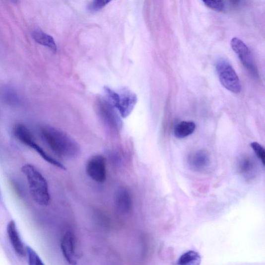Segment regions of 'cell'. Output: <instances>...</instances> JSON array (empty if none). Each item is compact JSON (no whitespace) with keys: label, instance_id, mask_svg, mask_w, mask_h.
<instances>
[{"label":"cell","instance_id":"cell-1","mask_svg":"<svg viewBox=\"0 0 265 265\" xmlns=\"http://www.w3.org/2000/svg\"><path fill=\"white\" fill-rule=\"evenodd\" d=\"M41 136L46 145L60 157L73 159L80 154L78 142L62 130L45 126L41 130Z\"/></svg>","mask_w":265,"mask_h":265},{"label":"cell","instance_id":"cell-2","mask_svg":"<svg viewBox=\"0 0 265 265\" xmlns=\"http://www.w3.org/2000/svg\"><path fill=\"white\" fill-rule=\"evenodd\" d=\"M21 171L27 179L31 198L40 206L48 205L51 202V196L46 180L34 166L26 164Z\"/></svg>","mask_w":265,"mask_h":265},{"label":"cell","instance_id":"cell-3","mask_svg":"<svg viewBox=\"0 0 265 265\" xmlns=\"http://www.w3.org/2000/svg\"><path fill=\"white\" fill-rule=\"evenodd\" d=\"M98 114L105 125L112 131L118 132L122 130L123 122L121 116L116 108L106 99L100 98L96 104Z\"/></svg>","mask_w":265,"mask_h":265},{"label":"cell","instance_id":"cell-4","mask_svg":"<svg viewBox=\"0 0 265 265\" xmlns=\"http://www.w3.org/2000/svg\"><path fill=\"white\" fill-rule=\"evenodd\" d=\"M216 69L222 86L227 90L239 93L242 89L240 81L233 66L226 60L220 59L216 63Z\"/></svg>","mask_w":265,"mask_h":265},{"label":"cell","instance_id":"cell-5","mask_svg":"<svg viewBox=\"0 0 265 265\" xmlns=\"http://www.w3.org/2000/svg\"><path fill=\"white\" fill-rule=\"evenodd\" d=\"M86 173L94 182L103 183L107 177L106 159L101 154L92 156L86 165Z\"/></svg>","mask_w":265,"mask_h":265},{"label":"cell","instance_id":"cell-6","mask_svg":"<svg viewBox=\"0 0 265 265\" xmlns=\"http://www.w3.org/2000/svg\"><path fill=\"white\" fill-rule=\"evenodd\" d=\"M119 93V98L115 106L121 117L126 118L129 117L137 102V95L128 89H123Z\"/></svg>","mask_w":265,"mask_h":265},{"label":"cell","instance_id":"cell-7","mask_svg":"<svg viewBox=\"0 0 265 265\" xmlns=\"http://www.w3.org/2000/svg\"><path fill=\"white\" fill-rule=\"evenodd\" d=\"M19 141L27 146L37 152L47 162L57 167L60 169L66 170V166L48 154L35 140L31 131L24 132L20 136Z\"/></svg>","mask_w":265,"mask_h":265},{"label":"cell","instance_id":"cell-8","mask_svg":"<svg viewBox=\"0 0 265 265\" xmlns=\"http://www.w3.org/2000/svg\"><path fill=\"white\" fill-rule=\"evenodd\" d=\"M231 45L232 49L237 55L244 66L252 74L257 75V70L247 45L243 41L237 38H234L231 40Z\"/></svg>","mask_w":265,"mask_h":265},{"label":"cell","instance_id":"cell-9","mask_svg":"<svg viewBox=\"0 0 265 265\" xmlns=\"http://www.w3.org/2000/svg\"><path fill=\"white\" fill-rule=\"evenodd\" d=\"M64 257L70 265H76L77 258L75 254V237L73 233L67 232L65 235L61 244Z\"/></svg>","mask_w":265,"mask_h":265},{"label":"cell","instance_id":"cell-10","mask_svg":"<svg viewBox=\"0 0 265 265\" xmlns=\"http://www.w3.org/2000/svg\"><path fill=\"white\" fill-rule=\"evenodd\" d=\"M7 232L10 244L16 254L20 257L26 256L27 250L23 245L14 221H11L8 224Z\"/></svg>","mask_w":265,"mask_h":265},{"label":"cell","instance_id":"cell-11","mask_svg":"<svg viewBox=\"0 0 265 265\" xmlns=\"http://www.w3.org/2000/svg\"><path fill=\"white\" fill-rule=\"evenodd\" d=\"M208 153L203 150L196 151L189 155L188 163L192 170L201 171L205 170L210 164Z\"/></svg>","mask_w":265,"mask_h":265},{"label":"cell","instance_id":"cell-12","mask_svg":"<svg viewBox=\"0 0 265 265\" xmlns=\"http://www.w3.org/2000/svg\"><path fill=\"white\" fill-rule=\"evenodd\" d=\"M115 203L117 209L124 213H128L132 209V198L130 191L126 188H119L115 196Z\"/></svg>","mask_w":265,"mask_h":265},{"label":"cell","instance_id":"cell-13","mask_svg":"<svg viewBox=\"0 0 265 265\" xmlns=\"http://www.w3.org/2000/svg\"><path fill=\"white\" fill-rule=\"evenodd\" d=\"M239 172L244 176L251 178L254 177L257 172V165L254 159L249 156H244L238 163Z\"/></svg>","mask_w":265,"mask_h":265},{"label":"cell","instance_id":"cell-14","mask_svg":"<svg viewBox=\"0 0 265 265\" xmlns=\"http://www.w3.org/2000/svg\"><path fill=\"white\" fill-rule=\"evenodd\" d=\"M34 40L39 44L50 48L54 53L57 51V46L52 36L40 31H36L33 33Z\"/></svg>","mask_w":265,"mask_h":265},{"label":"cell","instance_id":"cell-15","mask_svg":"<svg viewBox=\"0 0 265 265\" xmlns=\"http://www.w3.org/2000/svg\"><path fill=\"white\" fill-rule=\"evenodd\" d=\"M196 129L192 122H183L178 124L174 129V135L178 138H184L191 135Z\"/></svg>","mask_w":265,"mask_h":265},{"label":"cell","instance_id":"cell-16","mask_svg":"<svg viewBox=\"0 0 265 265\" xmlns=\"http://www.w3.org/2000/svg\"><path fill=\"white\" fill-rule=\"evenodd\" d=\"M201 258L198 252L189 251L180 257L176 265H200Z\"/></svg>","mask_w":265,"mask_h":265},{"label":"cell","instance_id":"cell-17","mask_svg":"<svg viewBox=\"0 0 265 265\" xmlns=\"http://www.w3.org/2000/svg\"><path fill=\"white\" fill-rule=\"evenodd\" d=\"M26 250L28 255L29 265H45L34 250L30 247H27Z\"/></svg>","mask_w":265,"mask_h":265},{"label":"cell","instance_id":"cell-18","mask_svg":"<svg viewBox=\"0 0 265 265\" xmlns=\"http://www.w3.org/2000/svg\"><path fill=\"white\" fill-rule=\"evenodd\" d=\"M251 147L254 149L258 158L264 165L265 160V150L264 148L257 142H252Z\"/></svg>","mask_w":265,"mask_h":265},{"label":"cell","instance_id":"cell-19","mask_svg":"<svg viewBox=\"0 0 265 265\" xmlns=\"http://www.w3.org/2000/svg\"><path fill=\"white\" fill-rule=\"evenodd\" d=\"M110 2L111 1H108V0H95L88 5V9L92 12L97 11L102 9Z\"/></svg>","mask_w":265,"mask_h":265},{"label":"cell","instance_id":"cell-20","mask_svg":"<svg viewBox=\"0 0 265 265\" xmlns=\"http://www.w3.org/2000/svg\"><path fill=\"white\" fill-rule=\"evenodd\" d=\"M203 2L207 7L218 11H221L224 9V3L222 1H206Z\"/></svg>","mask_w":265,"mask_h":265}]
</instances>
